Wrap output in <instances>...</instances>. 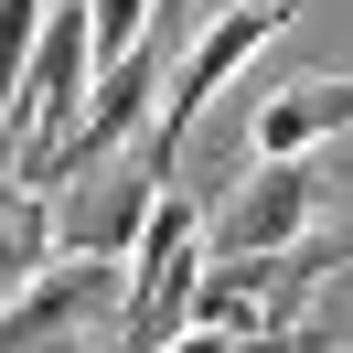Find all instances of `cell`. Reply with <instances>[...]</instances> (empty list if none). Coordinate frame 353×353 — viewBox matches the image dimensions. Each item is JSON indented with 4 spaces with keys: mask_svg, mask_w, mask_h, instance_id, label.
<instances>
[{
    "mask_svg": "<svg viewBox=\"0 0 353 353\" xmlns=\"http://www.w3.org/2000/svg\"><path fill=\"white\" fill-rule=\"evenodd\" d=\"M43 268H54V203L22 193V182H0V310L22 300Z\"/></svg>",
    "mask_w": 353,
    "mask_h": 353,
    "instance_id": "52a82bcc",
    "label": "cell"
},
{
    "mask_svg": "<svg viewBox=\"0 0 353 353\" xmlns=\"http://www.w3.org/2000/svg\"><path fill=\"white\" fill-rule=\"evenodd\" d=\"M150 203H161V182L139 172V161L129 172H97V182H65V203H54V257H118L129 268Z\"/></svg>",
    "mask_w": 353,
    "mask_h": 353,
    "instance_id": "3957f363",
    "label": "cell"
},
{
    "mask_svg": "<svg viewBox=\"0 0 353 353\" xmlns=\"http://www.w3.org/2000/svg\"><path fill=\"white\" fill-rule=\"evenodd\" d=\"M310 353H332V343H310Z\"/></svg>",
    "mask_w": 353,
    "mask_h": 353,
    "instance_id": "4fadbf2b",
    "label": "cell"
},
{
    "mask_svg": "<svg viewBox=\"0 0 353 353\" xmlns=\"http://www.w3.org/2000/svg\"><path fill=\"white\" fill-rule=\"evenodd\" d=\"M193 279H203V203L172 182L150 203V225H139V246H129V321H139V343L193 332Z\"/></svg>",
    "mask_w": 353,
    "mask_h": 353,
    "instance_id": "7a4b0ae2",
    "label": "cell"
},
{
    "mask_svg": "<svg viewBox=\"0 0 353 353\" xmlns=\"http://www.w3.org/2000/svg\"><path fill=\"white\" fill-rule=\"evenodd\" d=\"M289 22H300V0H236V11H214V22L182 43L172 86H161L150 129H139V172H150V182H172V161H182V139H193L203 97H225V86L246 75V54H257V43H279Z\"/></svg>",
    "mask_w": 353,
    "mask_h": 353,
    "instance_id": "6da1fadb",
    "label": "cell"
},
{
    "mask_svg": "<svg viewBox=\"0 0 353 353\" xmlns=\"http://www.w3.org/2000/svg\"><path fill=\"white\" fill-rule=\"evenodd\" d=\"M310 203H321V172L310 161H257V182L236 193V214H225V246L236 257H289L310 225Z\"/></svg>",
    "mask_w": 353,
    "mask_h": 353,
    "instance_id": "5b68a950",
    "label": "cell"
},
{
    "mask_svg": "<svg viewBox=\"0 0 353 353\" xmlns=\"http://www.w3.org/2000/svg\"><path fill=\"white\" fill-rule=\"evenodd\" d=\"M268 268L279 257H236L214 279H193V332H268Z\"/></svg>",
    "mask_w": 353,
    "mask_h": 353,
    "instance_id": "ba28073f",
    "label": "cell"
},
{
    "mask_svg": "<svg viewBox=\"0 0 353 353\" xmlns=\"http://www.w3.org/2000/svg\"><path fill=\"white\" fill-rule=\"evenodd\" d=\"M43 11L54 0H0V150H11V118H22V75H32V43H43Z\"/></svg>",
    "mask_w": 353,
    "mask_h": 353,
    "instance_id": "9c48e42d",
    "label": "cell"
},
{
    "mask_svg": "<svg viewBox=\"0 0 353 353\" xmlns=\"http://www.w3.org/2000/svg\"><path fill=\"white\" fill-rule=\"evenodd\" d=\"M86 43H97V65L139 54L150 43V0H86Z\"/></svg>",
    "mask_w": 353,
    "mask_h": 353,
    "instance_id": "30bf717a",
    "label": "cell"
},
{
    "mask_svg": "<svg viewBox=\"0 0 353 353\" xmlns=\"http://www.w3.org/2000/svg\"><path fill=\"white\" fill-rule=\"evenodd\" d=\"M225 353H300V343H289V332H236Z\"/></svg>",
    "mask_w": 353,
    "mask_h": 353,
    "instance_id": "8fae6325",
    "label": "cell"
},
{
    "mask_svg": "<svg viewBox=\"0 0 353 353\" xmlns=\"http://www.w3.org/2000/svg\"><path fill=\"white\" fill-rule=\"evenodd\" d=\"M343 268H353V246H343Z\"/></svg>",
    "mask_w": 353,
    "mask_h": 353,
    "instance_id": "7c38bea8",
    "label": "cell"
},
{
    "mask_svg": "<svg viewBox=\"0 0 353 353\" xmlns=\"http://www.w3.org/2000/svg\"><path fill=\"white\" fill-rule=\"evenodd\" d=\"M118 289H129V279H118V257H54L43 279L22 289V300L0 310V353H32V343H65V332L86 321V310H108V300H118Z\"/></svg>",
    "mask_w": 353,
    "mask_h": 353,
    "instance_id": "277c9868",
    "label": "cell"
},
{
    "mask_svg": "<svg viewBox=\"0 0 353 353\" xmlns=\"http://www.w3.org/2000/svg\"><path fill=\"white\" fill-rule=\"evenodd\" d=\"M343 129H353V75H310V86H268L257 97L246 150L257 161H300L310 139H343Z\"/></svg>",
    "mask_w": 353,
    "mask_h": 353,
    "instance_id": "8992f818",
    "label": "cell"
}]
</instances>
